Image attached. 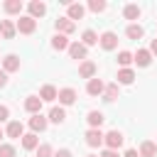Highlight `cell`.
Segmentation results:
<instances>
[{
    "label": "cell",
    "instance_id": "obj_37",
    "mask_svg": "<svg viewBox=\"0 0 157 157\" xmlns=\"http://www.w3.org/2000/svg\"><path fill=\"white\" fill-rule=\"evenodd\" d=\"M5 86H7V74L0 69V88H5Z\"/></svg>",
    "mask_w": 157,
    "mask_h": 157
},
{
    "label": "cell",
    "instance_id": "obj_23",
    "mask_svg": "<svg viewBox=\"0 0 157 157\" xmlns=\"http://www.w3.org/2000/svg\"><path fill=\"white\" fill-rule=\"evenodd\" d=\"M69 39H66V34H54L52 37V47L56 49V52H64V49H69Z\"/></svg>",
    "mask_w": 157,
    "mask_h": 157
},
{
    "label": "cell",
    "instance_id": "obj_2",
    "mask_svg": "<svg viewBox=\"0 0 157 157\" xmlns=\"http://www.w3.org/2000/svg\"><path fill=\"white\" fill-rule=\"evenodd\" d=\"M83 137H86V145H88V147H101V145H103V137H105V135L101 132V128H88Z\"/></svg>",
    "mask_w": 157,
    "mask_h": 157
},
{
    "label": "cell",
    "instance_id": "obj_15",
    "mask_svg": "<svg viewBox=\"0 0 157 157\" xmlns=\"http://www.w3.org/2000/svg\"><path fill=\"white\" fill-rule=\"evenodd\" d=\"M132 61H135L137 66H150V61H152L150 49H137V52L132 54Z\"/></svg>",
    "mask_w": 157,
    "mask_h": 157
},
{
    "label": "cell",
    "instance_id": "obj_29",
    "mask_svg": "<svg viewBox=\"0 0 157 157\" xmlns=\"http://www.w3.org/2000/svg\"><path fill=\"white\" fill-rule=\"evenodd\" d=\"M123 15H125V20H137V17L142 15V10H140L137 5H125V10H123Z\"/></svg>",
    "mask_w": 157,
    "mask_h": 157
},
{
    "label": "cell",
    "instance_id": "obj_26",
    "mask_svg": "<svg viewBox=\"0 0 157 157\" xmlns=\"http://www.w3.org/2000/svg\"><path fill=\"white\" fill-rule=\"evenodd\" d=\"M86 120H88V125H91V128H101L105 118H103V113H101V110H91V113L86 115Z\"/></svg>",
    "mask_w": 157,
    "mask_h": 157
},
{
    "label": "cell",
    "instance_id": "obj_40",
    "mask_svg": "<svg viewBox=\"0 0 157 157\" xmlns=\"http://www.w3.org/2000/svg\"><path fill=\"white\" fill-rule=\"evenodd\" d=\"M2 137H5V132H2V130H0V140H2ZM0 145H2V142H0Z\"/></svg>",
    "mask_w": 157,
    "mask_h": 157
},
{
    "label": "cell",
    "instance_id": "obj_7",
    "mask_svg": "<svg viewBox=\"0 0 157 157\" xmlns=\"http://www.w3.org/2000/svg\"><path fill=\"white\" fill-rule=\"evenodd\" d=\"M47 125H49V118H44L42 113H37V115L29 118V128H32V132H44Z\"/></svg>",
    "mask_w": 157,
    "mask_h": 157
},
{
    "label": "cell",
    "instance_id": "obj_36",
    "mask_svg": "<svg viewBox=\"0 0 157 157\" xmlns=\"http://www.w3.org/2000/svg\"><path fill=\"white\" fill-rule=\"evenodd\" d=\"M54 157H74V155H71V150H59V152H54Z\"/></svg>",
    "mask_w": 157,
    "mask_h": 157
},
{
    "label": "cell",
    "instance_id": "obj_9",
    "mask_svg": "<svg viewBox=\"0 0 157 157\" xmlns=\"http://www.w3.org/2000/svg\"><path fill=\"white\" fill-rule=\"evenodd\" d=\"M17 34V25L12 20H0V37L2 39H12Z\"/></svg>",
    "mask_w": 157,
    "mask_h": 157
},
{
    "label": "cell",
    "instance_id": "obj_34",
    "mask_svg": "<svg viewBox=\"0 0 157 157\" xmlns=\"http://www.w3.org/2000/svg\"><path fill=\"white\" fill-rule=\"evenodd\" d=\"M7 118H10V108L7 105H0V123H5Z\"/></svg>",
    "mask_w": 157,
    "mask_h": 157
},
{
    "label": "cell",
    "instance_id": "obj_11",
    "mask_svg": "<svg viewBox=\"0 0 157 157\" xmlns=\"http://www.w3.org/2000/svg\"><path fill=\"white\" fill-rule=\"evenodd\" d=\"M42 103H44V101H42L39 96H27V98H25V110L32 113V115H37V113L42 110Z\"/></svg>",
    "mask_w": 157,
    "mask_h": 157
},
{
    "label": "cell",
    "instance_id": "obj_28",
    "mask_svg": "<svg viewBox=\"0 0 157 157\" xmlns=\"http://www.w3.org/2000/svg\"><path fill=\"white\" fill-rule=\"evenodd\" d=\"M125 34H128V39H140V37L145 34V29H142L140 25H135V22H132V25H128Z\"/></svg>",
    "mask_w": 157,
    "mask_h": 157
},
{
    "label": "cell",
    "instance_id": "obj_32",
    "mask_svg": "<svg viewBox=\"0 0 157 157\" xmlns=\"http://www.w3.org/2000/svg\"><path fill=\"white\" fill-rule=\"evenodd\" d=\"M37 157H54V150H52V145H39L37 147Z\"/></svg>",
    "mask_w": 157,
    "mask_h": 157
},
{
    "label": "cell",
    "instance_id": "obj_5",
    "mask_svg": "<svg viewBox=\"0 0 157 157\" xmlns=\"http://www.w3.org/2000/svg\"><path fill=\"white\" fill-rule=\"evenodd\" d=\"M54 27H56V34H71L76 29V22H71L69 17H59L54 22Z\"/></svg>",
    "mask_w": 157,
    "mask_h": 157
},
{
    "label": "cell",
    "instance_id": "obj_33",
    "mask_svg": "<svg viewBox=\"0 0 157 157\" xmlns=\"http://www.w3.org/2000/svg\"><path fill=\"white\" fill-rule=\"evenodd\" d=\"M0 157H17V152H15V147H12V145L2 142V145H0Z\"/></svg>",
    "mask_w": 157,
    "mask_h": 157
},
{
    "label": "cell",
    "instance_id": "obj_27",
    "mask_svg": "<svg viewBox=\"0 0 157 157\" xmlns=\"http://www.w3.org/2000/svg\"><path fill=\"white\" fill-rule=\"evenodd\" d=\"M81 44H83V47H93V44H98V34H96L93 29H86V32L81 34Z\"/></svg>",
    "mask_w": 157,
    "mask_h": 157
},
{
    "label": "cell",
    "instance_id": "obj_14",
    "mask_svg": "<svg viewBox=\"0 0 157 157\" xmlns=\"http://www.w3.org/2000/svg\"><path fill=\"white\" fill-rule=\"evenodd\" d=\"M66 10H69V15H66V17H69L71 22H74V20H81V17L86 15V7H83L81 2H69V7H66Z\"/></svg>",
    "mask_w": 157,
    "mask_h": 157
},
{
    "label": "cell",
    "instance_id": "obj_13",
    "mask_svg": "<svg viewBox=\"0 0 157 157\" xmlns=\"http://www.w3.org/2000/svg\"><path fill=\"white\" fill-rule=\"evenodd\" d=\"M103 91H105V83H103L101 78H91V81L86 83V93H88V96H103Z\"/></svg>",
    "mask_w": 157,
    "mask_h": 157
},
{
    "label": "cell",
    "instance_id": "obj_19",
    "mask_svg": "<svg viewBox=\"0 0 157 157\" xmlns=\"http://www.w3.org/2000/svg\"><path fill=\"white\" fill-rule=\"evenodd\" d=\"M22 147H25V150H37V147H39L37 132H25V135H22Z\"/></svg>",
    "mask_w": 157,
    "mask_h": 157
},
{
    "label": "cell",
    "instance_id": "obj_20",
    "mask_svg": "<svg viewBox=\"0 0 157 157\" xmlns=\"http://www.w3.org/2000/svg\"><path fill=\"white\" fill-rule=\"evenodd\" d=\"M140 157H157V142L145 140V142L140 145Z\"/></svg>",
    "mask_w": 157,
    "mask_h": 157
},
{
    "label": "cell",
    "instance_id": "obj_6",
    "mask_svg": "<svg viewBox=\"0 0 157 157\" xmlns=\"http://www.w3.org/2000/svg\"><path fill=\"white\" fill-rule=\"evenodd\" d=\"M96 71H98V69H96V64H93V61H88V59L78 64V76H81V78H88V81H91V78H96Z\"/></svg>",
    "mask_w": 157,
    "mask_h": 157
},
{
    "label": "cell",
    "instance_id": "obj_39",
    "mask_svg": "<svg viewBox=\"0 0 157 157\" xmlns=\"http://www.w3.org/2000/svg\"><path fill=\"white\" fill-rule=\"evenodd\" d=\"M123 157H140V152H137V150H128Z\"/></svg>",
    "mask_w": 157,
    "mask_h": 157
},
{
    "label": "cell",
    "instance_id": "obj_22",
    "mask_svg": "<svg viewBox=\"0 0 157 157\" xmlns=\"http://www.w3.org/2000/svg\"><path fill=\"white\" fill-rule=\"evenodd\" d=\"M27 7H29V17H34V20H37V17H42V15L47 12V5H44V2H39V0L29 2Z\"/></svg>",
    "mask_w": 157,
    "mask_h": 157
},
{
    "label": "cell",
    "instance_id": "obj_16",
    "mask_svg": "<svg viewBox=\"0 0 157 157\" xmlns=\"http://www.w3.org/2000/svg\"><path fill=\"white\" fill-rule=\"evenodd\" d=\"M59 103L61 105H74L76 103V91L74 88H61L59 91Z\"/></svg>",
    "mask_w": 157,
    "mask_h": 157
},
{
    "label": "cell",
    "instance_id": "obj_1",
    "mask_svg": "<svg viewBox=\"0 0 157 157\" xmlns=\"http://www.w3.org/2000/svg\"><path fill=\"white\" fill-rule=\"evenodd\" d=\"M15 25H17V32H22V34H32V32L37 29V20L29 17V15H22Z\"/></svg>",
    "mask_w": 157,
    "mask_h": 157
},
{
    "label": "cell",
    "instance_id": "obj_17",
    "mask_svg": "<svg viewBox=\"0 0 157 157\" xmlns=\"http://www.w3.org/2000/svg\"><path fill=\"white\" fill-rule=\"evenodd\" d=\"M39 98L52 103V101H56V98H59V91H56L52 83H47V86H42V91H39Z\"/></svg>",
    "mask_w": 157,
    "mask_h": 157
},
{
    "label": "cell",
    "instance_id": "obj_3",
    "mask_svg": "<svg viewBox=\"0 0 157 157\" xmlns=\"http://www.w3.org/2000/svg\"><path fill=\"white\" fill-rule=\"evenodd\" d=\"M123 132L120 130H110V132H105V137H103V142H105V147L108 150H118L120 145H123Z\"/></svg>",
    "mask_w": 157,
    "mask_h": 157
},
{
    "label": "cell",
    "instance_id": "obj_31",
    "mask_svg": "<svg viewBox=\"0 0 157 157\" xmlns=\"http://www.w3.org/2000/svg\"><path fill=\"white\" fill-rule=\"evenodd\" d=\"M105 7H108V5H105L103 0H88V10H91V12H103Z\"/></svg>",
    "mask_w": 157,
    "mask_h": 157
},
{
    "label": "cell",
    "instance_id": "obj_12",
    "mask_svg": "<svg viewBox=\"0 0 157 157\" xmlns=\"http://www.w3.org/2000/svg\"><path fill=\"white\" fill-rule=\"evenodd\" d=\"M20 69V59H17V54H7V56H2V71L5 74H12V71H17Z\"/></svg>",
    "mask_w": 157,
    "mask_h": 157
},
{
    "label": "cell",
    "instance_id": "obj_10",
    "mask_svg": "<svg viewBox=\"0 0 157 157\" xmlns=\"http://www.w3.org/2000/svg\"><path fill=\"white\" fill-rule=\"evenodd\" d=\"M86 54H88V47H83L81 42H71L69 44V56L71 59H83L86 61Z\"/></svg>",
    "mask_w": 157,
    "mask_h": 157
},
{
    "label": "cell",
    "instance_id": "obj_24",
    "mask_svg": "<svg viewBox=\"0 0 157 157\" xmlns=\"http://www.w3.org/2000/svg\"><path fill=\"white\" fill-rule=\"evenodd\" d=\"M2 10H5L7 15H20V12H22V2H20V0H5Z\"/></svg>",
    "mask_w": 157,
    "mask_h": 157
},
{
    "label": "cell",
    "instance_id": "obj_38",
    "mask_svg": "<svg viewBox=\"0 0 157 157\" xmlns=\"http://www.w3.org/2000/svg\"><path fill=\"white\" fill-rule=\"evenodd\" d=\"M150 54H157V37L150 42Z\"/></svg>",
    "mask_w": 157,
    "mask_h": 157
},
{
    "label": "cell",
    "instance_id": "obj_41",
    "mask_svg": "<svg viewBox=\"0 0 157 157\" xmlns=\"http://www.w3.org/2000/svg\"><path fill=\"white\" fill-rule=\"evenodd\" d=\"M86 157H98V155H86Z\"/></svg>",
    "mask_w": 157,
    "mask_h": 157
},
{
    "label": "cell",
    "instance_id": "obj_4",
    "mask_svg": "<svg viewBox=\"0 0 157 157\" xmlns=\"http://www.w3.org/2000/svg\"><path fill=\"white\" fill-rule=\"evenodd\" d=\"M98 44H101L105 52H113V49L118 47V34H115V32H103V34L98 37Z\"/></svg>",
    "mask_w": 157,
    "mask_h": 157
},
{
    "label": "cell",
    "instance_id": "obj_25",
    "mask_svg": "<svg viewBox=\"0 0 157 157\" xmlns=\"http://www.w3.org/2000/svg\"><path fill=\"white\" fill-rule=\"evenodd\" d=\"M118 93H120V91H118V83H108L105 91H103V101H105V103H113V101L118 98Z\"/></svg>",
    "mask_w": 157,
    "mask_h": 157
},
{
    "label": "cell",
    "instance_id": "obj_8",
    "mask_svg": "<svg viewBox=\"0 0 157 157\" xmlns=\"http://www.w3.org/2000/svg\"><path fill=\"white\" fill-rule=\"evenodd\" d=\"M5 135H7V137H12V140H17V137H22V135H25V125H22L20 120H10V123H7V128H5Z\"/></svg>",
    "mask_w": 157,
    "mask_h": 157
},
{
    "label": "cell",
    "instance_id": "obj_35",
    "mask_svg": "<svg viewBox=\"0 0 157 157\" xmlns=\"http://www.w3.org/2000/svg\"><path fill=\"white\" fill-rule=\"evenodd\" d=\"M98 157H120V155H118V150H108V147H105V150H103Z\"/></svg>",
    "mask_w": 157,
    "mask_h": 157
},
{
    "label": "cell",
    "instance_id": "obj_30",
    "mask_svg": "<svg viewBox=\"0 0 157 157\" xmlns=\"http://www.w3.org/2000/svg\"><path fill=\"white\" fill-rule=\"evenodd\" d=\"M118 64H120L123 69H130V64H132V54H130V52H120V54H118Z\"/></svg>",
    "mask_w": 157,
    "mask_h": 157
},
{
    "label": "cell",
    "instance_id": "obj_21",
    "mask_svg": "<svg viewBox=\"0 0 157 157\" xmlns=\"http://www.w3.org/2000/svg\"><path fill=\"white\" fill-rule=\"evenodd\" d=\"M132 81H135V71H132V69H120V71H118V81H115V83L130 86Z\"/></svg>",
    "mask_w": 157,
    "mask_h": 157
},
{
    "label": "cell",
    "instance_id": "obj_18",
    "mask_svg": "<svg viewBox=\"0 0 157 157\" xmlns=\"http://www.w3.org/2000/svg\"><path fill=\"white\" fill-rule=\"evenodd\" d=\"M64 120H66V110H64L61 105H59V108L54 105V108L49 110V123H54V125H61Z\"/></svg>",
    "mask_w": 157,
    "mask_h": 157
}]
</instances>
